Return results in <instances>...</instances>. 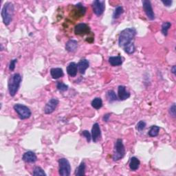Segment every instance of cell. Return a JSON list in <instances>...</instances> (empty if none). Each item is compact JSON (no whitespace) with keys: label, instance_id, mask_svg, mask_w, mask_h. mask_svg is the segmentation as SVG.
<instances>
[{"label":"cell","instance_id":"cell-7","mask_svg":"<svg viewBox=\"0 0 176 176\" xmlns=\"http://www.w3.org/2000/svg\"><path fill=\"white\" fill-rule=\"evenodd\" d=\"M92 8L94 14L97 16H100L103 14L105 9V2L100 0H96L94 1L92 4Z\"/></svg>","mask_w":176,"mask_h":176},{"label":"cell","instance_id":"cell-12","mask_svg":"<svg viewBox=\"0 0 176 176\" xmlns=\"http://www.w3.org/2000/svg\"><path fill=\"white\" fill-rule=\"evenodd\" d=\"M118 96L119 99L121 100H125L130 97V94L129 92L127 91L125 86L120 85L118 88Z\"/></svg>","mask_w":176,"mask_h":176},{"label":"cell","instance_id":"cell-28","mask_svg":"<svg viewBox=\"0 0 176 176\" xmlns=\"http://www.w3.org/2000/svg\"><path fill=\"white\" fill-rule=\"evenodd\" d=\"M56 88L61 92H65L68 90V86L62 82H58L57 84H56Z\"/></svg>","mask_w":176,"mask_h":176},{"label":"cell","instance_id":"cell-33","mask_svg":"<svg viewBox=\"0 0 176 176\" xmlns=\"http://www.w3.org/2000/svg\"><path fill=\"white\" fill-rule=\"evenodd\" d=\"M17 62V59H13V60H12L10 61V65H9V69H10L11 71H13L14 70Z\"/></svg>","mask_w":176,"mask_h":176},{"label":"cell","instance_id":"cell-3","mask_svg":"<svg viewBox=\"0 0 176 176\" xmlns=\"http://www.w3.org/2000/svg\"><path fill=\"white\" fill-rule=\"evenodd\" d=\"M14 8L13 3L6 2L4 5L2 10V17L3 19V22L5 25L8 26L13 20V17L14 16Z\"/></svg>","mask_w":176,"mask_h":176},{"label":"cell","instance_id":"cell-15","mask_svg":"<svg viewBox=\"0 0 176 176\" xmlns=\"http://www.w3.org/2000/svg\"><path fill=\"white\" fill-rule=\"evenodd\" d=\"M77 71H78V66L77 64L74 62H72L68 65L67 67V72L72 77H74L76 76Z\"/></svg>","mask_w":176,"mask_h":176},{"label":"cell","instance_id":"cell-8","mask_svg":"<svg viewBox=\"0 0 176 176\" xmlns=\"http://www.w3.org/2000/svg\"><path fill=\"white\" fill-rule=\"evenodd\" d=\"M142 7L146 15L148 17L149 19L153 20L155 19V14L152 8L151 2L149 0H144L142 1Z\"/></svg>","mask_w":176,"mask_h":176},{"label":"cell","instance_id":"cell-6","mask_svg":"<svg viewBox=\"0 0 176 176\" xmlns=\"http://www.w3.org/2000/svg\"><path fill=\"white\" fill-rule=\"evenodd\" d=\"M59 172L61 176H69L71 172V166L70 164L66 158L59 159Z\"/></svg>","mask_w":176,"mask_h":176},{"label":"cell","instance_id":"cell-2","mask_svg":"<svg viewBox=\"0 0 176 176\" xmlns=\"http://www.w3.org/2000/svg\"><path fill=\"white\" fill-rule=\"evenodd\" d=\"M22 80V76L18 73L14 74L13 75H12L10 76V78L9 79L8 87L9 94H10L11 96H15L17 92H18V90H19Z\"/></svg>","mask_w":176,"mask_h":176},{"label":"cell","instance_id":"cell-36","mask_svg":"<svg viewBox=\"0 0 176 176\" xmlns=\"http://www.w3.org/2000/svg\"><path fill=\"white\" fill-rule=\"evenodd\" d=\"M175 72H176V68H175V65H174V66L172 67V68H171V72L174 74H175Z\"/></svg>","mask_w":176,"mask_h":176},{"label":"cell","instance_id":"cell-30","mask_svg":"<svg viewBox=\"0 0 176 176\" xmlns=\"http://www.w3.org/2000/svg\"><path fill=\"white\" fill-rule=\"evenodd\" d=\"M146 127V123L145 121H141L138 122V123L136 125V129L139 131V132H142V130L145 129V128Z\"/></svg>","mask_w":176,"mask_h":176},{"label":"cell","instance_id":"cell-5","mask_svg":"<svg viewBox=\"0 0 176 176\" xmlns=\"http://www.w3.org/2000/svg\"><path fill=\"white\" fill-rule=\"evenodd\" d=\"M14 109L22 120L29 118L32 115V112L28 107L22 104H15L13 107Z\"/></svg>","mask_w":176,"mask_h":176},{"label":"cell","instance_id":"cell-1","mask_svg":"<svg viewBox=\"0 0 176 176\" xmlns=\"http://www.w3.org/2000/svg\"><path fill=\"white\" fill-rule=\"evenodd\" d=\"M136 30L134 28H129L123 30L121 32L118 38V45L119 46L124 47L127 46V45L133 43L132 40L136 35Z\"/></svg>","mask_w":176,"mask_h":176},{"label":"cell","instance_id":"cell-31","mask_svg":"<svg viewBox=\"0 0 176 176\" xmlns=\"http://www.w3.org/2000/svg\"><path fill=\"white\" fill-rule=\"evenodd\" d=\"M81 135L85 137V138H86V140H87V141L88 142H89L91 141L92 135H91V133L88 132V131H87V130L83 131V132H82V133H81Z\"/></svg>","mask_w":176,"mask_h":176},{"label":"cell","instance_id":"cell-24","mask_svg":"<svg viewBox=\"0 0 176 176\" xmlns=\"http://www.w3.org/2000/svg\"><path fill=\"white\" fill-rule=\"evenodd\" d=\"M171 23L170 22H164L162 25V33L165 36L167 35L168 31L169 28H171Z\"/></svg>","mask_w":176,"mask_h":176},{"label":"cell","instance_id":"cell-25","mask_svg":"<svg viewBox=\"0 0 176 176\" xmlns=\"http://www.w3.org/2000/svg\"><path fill=\"white\" fill-rule=\"evenodd\" d=\"M107 98L109 102H113V101H115L118 99L117 96H116V93L113 90H109L107 92Z\"/></svg>","mask_w":176,"mask_h":176},{"label":"cell","instance_id":"cell-13","mask_svg":"<svg viewBox=\"0 0 176 176\" xmlns=\"http://www.w3.org/2000/svg\"><path fill=\"white\" fill-rule=\"evenodd\" d=\"M100 136V128L98 123H94L92 129V138L94 142H97Z\"/></svg>","mask_w":176,"mask_h":176},{"label":"cell","instance_id":"cell-14","mask_svg":"<svg viewBox=\"0 0 176 176\" xmlns=\"http://www.w3.org/2000/svg\"><path fill=\"white\" fill-rule=\"evenodd\" d=\"M78 48V42L74 39H70L65 44V49L70 52H74Z\"/></svg>","mask_w":176,"mask_h":176},{"label":"cell","instance_id":"cell-10","mask_svg":"<svg viewBox=\"0 0 176 176\" xmlns=\"http://www.w3.org/2000/svg\"><path fill=\"white\" fill-rule=\"evenodd\" d=\"M90 32V28L86 23H79L74 28V33L77 35H85Z\"/></svg>","mask_w":176,"mask_h":176},{"label":"cell","instance_id":"cell-27","mask_svg":"<svg viewBox=\"0 0 176 176\" xmlns=\"http://www.w3.org/2000/svg\"><path fill=\"white\" fill-rule=\"evenodd\" d=\"M33 175H43L46 176V174L44 172L43 170L41 169L39 166H36V167L33 170V173H32Z\"/></svg>","mask_w":176,"mask_h":176},{"label":"cell","instance_id":"cell-9","mask_svg":"<svg viewBox=\"0 0 176 176\" xmlns=\"http://www.w3.org/2000/svg\"><path fill=\"white\" fill-rule=\"evenodd\" d=\"M59 103V101L57 98H51V99H50L48 102L47 103L46 106H45L44 107L45 114H52V113L56 109V107L58 106Z\"/></svg>","mask_w":176,"mask_h":176},{"label":"cell","instance_id":"cell-26","mask_svg":"<svg viewBox=\"0 0 176 176\" xmlns=\"http://www.w3.org/2000/svg\"><path fill=\"white\" fill-rule=\"evenodd\" d=\"M123 49L125 52L129 54V55H132V54L135 52V46H134L133 43H132L127 45V46H125Z\"/></svg>","mask_w":176,"mask_h":176},{"label":"cell","instance_id":"cell-18","mask_svg":"<svg viewBox=\"0 0 176 176\" xmlns=\"http://www.w3.org/2000/svg\"><path fill=\"white\" fill-rule=\"evenodd\" d=\"M109 63L112 66H119L123 63V58L121 56H111L109 58Z\"/></svg>","mask_w":176,"mask_h":176},{"label":"cell","instance_id":"cell-20","mask_svg":"<svg viewBox=\"0 0 176 176\" xmlns=\"http://www.w3.org/2000/svg\"><path fill=\"white\" fill-rule=\"evenodd\" d=\"M85 164L84 162H82L80 165L76 168L75 171V175L76 176H81L85 175Z\"/></svg>","mask_w":176,"mask_h":176},{"label":"cell","instance_id":"cell-19","mask_svg":"<svg viewBox=\"0 0 176 176\" xmlns=\"http://www.w3.org/2000/svg\"><path fill=\"white\" fill-rule=\"evenodd\" d=\"M140 160L136 157H132L130 160L129 162V168L132 171H136L140 166Z\"/></svg>","mask_w":176,"mask_h":176},{"label":"cell","instance_id":"cell-23","mask_svg":"<svg viewBox=\"0 0 176 176\" xmlns=\"http://www.w3.org/2000/svg\"><path fill=\"white\" fill-rule=\"evenodd\" d=\"M123 13H124V9L123 6H119L116 7L115 10L114 11V13H113V19H118V18L120 17L122 14H123Z\"/></svg>","mask_w":176,"mask_h":176},{"label":"cell","instance_id":"cell-34","mask_svg":"<svg viewBox=\"0 0 176 176\" xmlns=\"http://www.w3.org/2000/svg\"><path fill=\"white\" fill-rule=\"evenodd\" d=\"M162 4L166 6H170L172 4V3L173 2L171 1V0H166V1H162Z\"/></svg>","mask_w":176,"mask_h":176},{"label":"cell","instance_id":"cell-21","mask_svg":"<svg viewBox=\"0 0 176 176\" xmlns=\"http://www.w3.org/2000/svg\"><path fill=\"white\" fill-rule=\"evenodd\" d=\"M92 106L96 109H99L103 106V101L100 98H95L92 101Z\"/></svg>","mask_w":176,"mask_h":176},{"label":"cell","instance_id":"cell-35","mask_svg":"<svg viewBox=\"0 0 176 176\" xmlns=\"http://www.w3.org/2000/svg\"><path fill=\"white\" fill-rule=\"evenodd\" d=\"M109 118H110V114H107L105 115H104L103 119V121H105V122H108Z\"/></svg>","mask_w":176,"mask_h":176},{"label":"cell","instance_id":"cell-16","mask_svg":"<svg viewBox=\"0 0 176 176\" xmlns=\"http://www.w3.org/2000/svg\"><path fill=\"white\" fill-rule=\"evenodd\" d=\"M89 63L88 60L85 59H81V60L79 62V63L77 64L79 72L81 74H84L85 72V70L89 68Z\"/></svg>","mask_w":176,"mask_h":176},{"label":"cell","instance_id":"cell-29","mask_svg":"<svg viewBox=\"0 0 176 176\" xmlns=\"http://www.w3.org/2000/svg\"><path fill=\"white\" fill-rule=\"evenodd\" d=\"M76 7L77 8V9H78L79 13L81 14V15H84L86 12V8L83 6V5L82 4H80V3H79V4H77L76 5Z\"/></svg>","mask_w":176,"mask_h":176},{"label":"cell","instance_id":"cell-11","mask_svg":"<svg viewBox=\"0 0 176 176\" xmlns=\"http://www.w3.org/2000/svg\"><path fill=\"white\" fill-rule=\"evenodd\" d=\"M22 160L26 162L33 163L37 160V157L36 154L32 151H27L23 153Z\"/></svg>","mask_w":176,"mask_h":176},{"label":"cell","instance_id":"cell-4","mask_svg":"<svg viewBox=\"0 0 176 176\" xmlns=\"http://www.w3.org/2000/svg\"><path fill=\"white\" fill-rule=\"evenodd\" d=\"M125 154V149L123 145V141L121 139H118L115 143L114 154H113V160L118 161L123 158Z\"/></svg>","mask_w":176,"mask_h":176},{"label":"cell","instance_id":"cell-22","mask_svg":"<svg viewBox=\"0 0 176 176\" xmlns=\"http://www.w3.org/2000/svg\"><path fill=\"white\" fill-rule=\"evenodd\" d=\"M160 132V127L156 126V125H153L151 127L150 130L149 131V136L150 137H156L158 135Z\"/></svg>","mask_w":176,"mask_h":176},{"label":"cell","instance_id":"cell-32","mask_svg":"<svg viewBox=\"0 0 176 176\" xmlns=\"http://www.w3.org/2000/svg\"><path fill=\"white\" fill-rule=\"evenodd\" d=\"M175 104H173V105L171 106V107L169 108V114L171 115L173 117H175V115H176V110H175Z\"/></svg>","mask_w":176,"mask_h":176},{"label":"cell","instance_id":"cell-17","mask_svg":"<svg viewBox=\"0 0 176 176\" xmlns=\"http://www.w3.org/2000/svg\"><path fill=\"white\" fill-rule=\"evenodd\" d=\"M50 74H51V76L54 79H58L61 77L63 76V71L61 69V68H52L50 70Z\"/></svg>","mask_w":176,"mask_h":176}]
</instances>
